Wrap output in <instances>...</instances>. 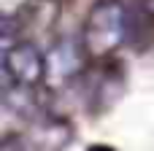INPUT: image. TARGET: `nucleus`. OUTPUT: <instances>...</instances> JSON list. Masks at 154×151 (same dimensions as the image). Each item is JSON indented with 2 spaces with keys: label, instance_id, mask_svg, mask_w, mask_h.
<instances>
[{
  "label": "nucleus",
  "instance_id": "obj_1",
  "mask_svg": "<svg viewBox=\"0 0 154 151\" xmlns=\"http://www.w3.org/2000/svg\"><path fill=\"white\" fill-rule=\"evenodd\" d=\"M130 35V11L122 0H97L84 24V49L89 54H108Z\"/></svg>",
  "mask_w": 154,
  "mask_h": 151
},
{
  "label": "nucleus",
  "instance_id": "obj_2",
  "mask_svg": "<svg viewBox=\"0 0 154 151\" xmlns=\"http://www.w3.org/2000/svg\"><path fill=\"white\" fill-rule=\"evenodd\" d=\"M3 76L14 89H32L46 78V54L32 43H5L3 46Z\"/></svg>",
  "mask_w": 154,
  "mask_h": 151
},
{
  "label": "nucleus",
  "instance_id": "obj_3",
  "mask_svg": "<svg viewBox=\"0 0 154 151\" xmlns=\"http://www.w3.org/2000/svg\"><path fill=\"white\" fill-rule=\"evenodd\" d=\"M84 65V49L73 41H60L46 51V78L54 84L70 81Z\"/></svg>",
  "mask_w": 154,
  "mask_h": 151
},
{
  "label": "nucleus",
  "instance_id": "obj_4",
  "mask_svg": "<svg viewBox=\"0 0 154 151\" xmlns=\"http://www.w3.org/2000/svg\"><path fill=\"white\" fill-rule=\"evenodd\" d=\"M89 151H114V149H111V146H92Z\"/></svg>",
  "mask_w": 154,
  "mask_h": 151
}]
</instances>
